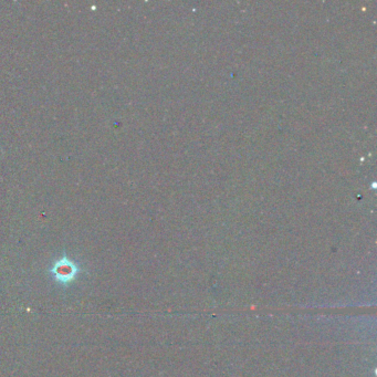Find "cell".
<instances>
[{
  "instance_id": "1",
  "label": "cell",
  "mask_w": 377,
  "mask_h": 377,
  "mask_svg": "<svg viewBox=\"0 0 377 377\" xmlns=\"http://www.w3.org/2000/svg\"><path fill=\"white\" fill-rule=\"evenodd\" d=\"M79 272L80 269L78 264L74 263L72 260L68 259L67 257H63V258L58 260L53 264L52 269H51V273L55 278V281L62 284L70 283L71 281H73Z\"/></svg>"
}]
</instances>
